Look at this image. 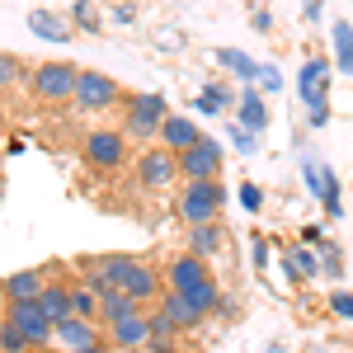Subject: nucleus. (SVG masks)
<instances>
[{
  "label": "nucleus",
  "mask_w": 353,
  "mask_h": 353,
  "mask_svg": "<svg viewBox=\"0 0 353 353\" xmlns=\"http://www.w3.org/2000/svg\"><path fill=\"white\" fill-rule=\"evenodd\" d=\"M226 203H231V193H226L221 179H184V184L174 189V217L184 221V226L221 221Z\"/></svg>",
  "instance_id": "nucleus-1"
},
{
  "label": "nucleus",
  "mask_w": 353,
  "mask_h": 353,
  "mask_svg": "<svg viewBox=\"0 0 353 353\" xmlns=\"http://www.w3.org/2000/svg\"><path fill=\"white\" fill-rule=\"evenodd\" d=\"M165 118H170V99H165L161 90H132L123 99V123L118 128H123L128 141H156Z\"/></svg>",
  "instance_id": "nucleus-2"
},
{
  "label": "nucleus",
  "mask_w": 353,
  "mask_h": 353,
  "mask_svg": "<svg viewBox=\"0 0 353 353\" xmlns=\"http://www.w3.org/2000/svg\"><path fill=\"white\" fill-rule=\"evenodd\" d=\"M76 81H81V66H71V61H43L28 71V90L38 104H71Z\"/></svg>",
  "instance_id": "nucleus-3"
},
{
  "label": "nucleus",
  "mask_w": 353,
  "mask_h": 353,
  "mask_svg": "<svg viewBox=\"0 0 353 353\" xmlns=\"http://www.w3.org/2000/svg\"><path fill=\"white\" fill-rule=\"evenodd\" d=\"M128 137H123V128H90L85 132V146L81 156L90 170H99V174H118L123 165H128Z\"/></svg>",
  "instance_id": "nucleus-4"
},
{
  "label": "nucleus",
  "mask_w": 353,
  "mask_h": 353,
  "mask_svg": "<svg viewBox=\"0 0 353 353\" xmlns=\"http://www.w3.org/2000/svg\"><path fill=\"white\" fill-rule=\"evenodd\" d=\"M137 184L146 193H174L184 179H179V156L165 151L161 141H151L141 156H137Z\"/></svg>",
  "instance_id": "nucleus-5"
},
{
  "label": "nucleus",
  "mask_w": 353,
  "mask_h": 353,
  "mask_svg": "<svg viewBox=\"0 0 353 353\" xmlns=\"http://www.w3.org/2000/svg\"><path fill=\"white\" fill-rule=\"evenodd\" d=\"M81 113H109V109H123V85L104 76V71H90L85 66L81 81H76V99H71Z\"/></svg>",
  "instance_id": "nucleus-6"
},
{
  "label": "nucleus",
  "mask_w": 353,
  "mask_h": 353,
  "mask_svg": "<svg viewBox=\"0 0 353 353\" xmlns=\"http://www.w3.org/2000/svg\"><path fill=\"white\" fill-rule=\"evenodd\" d=\"M278 273H283L292 288H311V283L321 278V254H316L311 245H301V241H288L278 250Z\"/></svg>",
  "instance_id": "nucleus-7"
},
{
  "label": "nucleus",
  "mask_w": 353,
  "mask_h": 353,
  "mask_svg": "<svg viewBox=\"0 0 353 353\" xmlns=\"http://www.w3.org/2000/svg\"><path fill=\"white\" fill-rule=\"evenodd\" d=\"M179 179H221V146H217V137L203 132V141H193L189 151H179Z\"/></svg>",
  "instance_id": "nucleus-8"
},
{
  "label": "nucleus",
  "mask_w": 353,
  "mask_h": 353,
  "mask_svg": "<svg viewBox=\"0 0 353 353\" xmlns=\"http://www.w3.org/2000/svg\"><path fill=\"white\" fill-rule=\"evenodd\" d=\"M184 250L208 259V264H221L226 250H231V231L221 221H203V226H184Z\"/></svg>",
  "instance_id": "nucleus-9"
},
{
  "label": "nucleus",
  "mask_w": 353,
  "mask_h": 353,
  "mask_svg": "<svg viewBox=\"0 0 353 353\" xmlns=\"http://www.w3.org/2000/svg\"><path fill=\"white\" fill-rule=\"evenodd\" d=\"M123 292L137 301V306H156L165 297V273L156 259H132V273H128V283H123Z\"/></svg>",
  "instance_id": "nucleus-10"
},
{
  "label": "nucleus",
  "mask_w": 353,
  "mask_h": 353,
  "mask_svg": "<svg viewBox=\"0 0 353 353\" xmlns=\"http://www.w3.org/2000/svg\"><path fill=\"white\" fill-rule=\"evenodd\" d=\"M165 292H189L193 283H203V278H212V264L208 259H198V254H189V250H174L170 259H165Z\"/></svg>",
  "instance_id": "nucleus-11"
},
{
  "label": "nucleus",
  "mask_w": 353,
  "mask_h": 353,
  "mask_svg": "<svg viewBox=\"0 0 353 353\" xmlns=\"http://www.w3.org/2000/svg\"><path fill=\"white\" fill-rule=\"evenodd\" d=\"M330 71H334V61L330 57H306L297 71V99L306 109H316V104H325L330 99Z\"/></svg>",
  "instance_id": "nucleus-12"
},
{
  "label": "nucleus",
  "mask_w": 353,
  "mask_h": 353,
  "mask_svg": "<svg viewBox=\"0 0 353 353\" xmlns=\"http://www.w3.org/2000/svg\"><path fill=\"white\" fill-rule=\"evenodd\" d=\"M14 325L24 330V339L33 349H52V321L43 316V306L38 301H10V311H5Z\"/></svg>",
  "instance_id": "nucleus-13"
},
{
  "label": "nucleus",
  "mask_w": 353,
  "mask_h": 353,
  "mask_svg": "<svg viewBox=\"0 0 353 353\" xmlns=\"http://www.w3.org/2000/svg\"><path fill=\"white\" fill-rule=\"evenodd\" d=\"M99 339H104V325H99V321H81V316H71V321L52 325V349H61V353L90 349V344H99Z\"/></svg>",
  "instance_id": "nucleus-14"
},
{
  "label": "nucleus",
  "mask_w": 353,
  "mask_h": 353,
  "mask_svg": "<svg viewBox=\"0 0 353 353\" xmlns=\"http://www.w3.org/2000/svg\"><path fill=\"white\" fill-rule=\"evenodd\" d=\"M269 99H264V90L259 85H241V94H236V128L245 132H264L269 128Z\"/></svg>",
  "instance_id": "nucleus-15"
},
{
  "label": "nucleus",
  "mask_w": 353,
  "mask_h": 353,
  "mask_svg": "<svg viewBox=\"0 0 353 353\" xmlns=\"http://www.w3.org/2000/svg\"><path fill=\"white\" fill-rule=\"evenodd\" d=\"M104 339H109L113 349H146V339H151V325H146V306H137L132 316L113 321V325L104 330Z\"/></svg>",
  "instance_id": "nucleus-16"
},
{
  "label": "nucleus",
  "mask_w": 353,
  "mask_h": 353,
  "mask_svg": "<svg viewBox=\"0 0 353 353\" xmlns=\"http://www.w3.org/2000/svg\"><path fill=\"white\" fill-rule=\"evenodd\" d=\"M236 94H241V85H231V81H203V90L193 94V113L217 118V113L236 109Z\"/></svg>",
  "instance_id": "nucleus-17"
},
{
  "label": "nucleus",
  "mask_w": 353,
  "mask_h": 353,
  "mask_svg": "<svg viewBox=\"0 0 353 353\" xmlns=\"http://www.w3.org/2000/svg\"><path fill=\"white\" fill-rule=\"evenodd\" d=\"M48 283H52V273H48V269H14L10 278H0L5 301H38Z\"/></svg>",
  "instance_id": "nucleus-18"
},
{
  "label": "nucleus",
  "mask_w": 353,
  "mask_h": 353,
  "mask_svg": "<svg viewBox=\"0 0 353 353\" xmlns=\"http://www.w3.org/2000/svg\"><path fill=\"white\" fill-rule=\"evenodd\" d=\"M156 141H161L165 151H174V156H179V151H189L193 141H203V128H198V118H189V113H170Z\"/></svg>",
  "instance_id": "nucleus-19"
},
{
  "label": "nucleus",
  "mask_w": 353,
  "mask_h": 353,
  "mask_svg": "<svg viewBox=\"0 0 353 353\" xmlns=\"http://www.w3.org/2000/svg\"><path fill=\"white\" fill-rule=\"evenodd\" d=\"M28 33L43 43H66L76 28H71V14H61V10H28Z\"/></svg>",
  "instance_id": "nucleus-20"
},
{
  "label": "nucleus",
  "mask_w": 353,
  "mask_h": 353,
  "mask_svg": "<svg viewBox=\"0 0 353 353\" xmlns=\"http://www.w3.org/2000/svg\"><path fill=\"white\" fill-rule=\"evenodd\" d=\"M156 306H161L165 316L174 321V330H179V334H193V330H203V321H208V316H203V311H198L184 292H165Z\"/></svg>",
  "instance_id": "nucleus-21"
},
{
  "label": "nucleus",
  "mask_w": 353,
  "mask_h": 353,
  "mask_svg": "<svg viewBox=\"0 0 353 353\" xmlns=\"http://www.w3.org/2000/svg\"><path fill=\"white\" fill-rule=\"evenodd\" d=\"M38 306H43V316H48L52 325H61V321H71V283H61V278H52V283L43 288V297H38Z\"/></svg>",
  "instance_id": "nucleus-22"
},
{
  "label": "nucleus",
  "mask_w": 353,
  "mask_h": 353,
  "mask_svg": "<svg viewBox=\"0 0 353 353\" xmlns=\"http://www.w3.org/2000/svg\"><path fill=\"white\" fill-rule=\"evenodd\" d=\"M217 66H221V71H231L241 85L259 81V61H254V57H245V52H236V48H217Z\"/></svg>",
  "instance_id": "nucleus-23"
},
{
  "label": "nucleus",
  "mask_w": 353,
  "mask_h": 353,
  "mask_svg": "<svg viewBox=\"0 0 353 353\" xmlns=\"http://www.w3.org/2000/svg\"><path fill=\"white\" fill-rule=\"evenodd\" d=\"M137 301L123 292V288H109V292H99V325L109 330L113 321H123V316H132Z\"/></svg>",
  "instance_id": "nucleus-24"
},
{
  "label": "nucleus",
  "mask_w": 353,
  "mask_h": 353,
  "mask_svg": "<svg viewBox=\"0 0 353 353\" xmlns=\"http://www.w3.org/2000/svg\"><path fill=\"white\" fill-rule=\"evenodd\" d=\"M330 43H334V71H344V76H353V24L349 19H339V24L330 28Z\"/></svg>",
  "instance_id": "nucleus-25"
},
{
  "label": "nucleus",
  "mask_w": 353,
  "mask_h": 353,
  "mask_svg": "<svg viewBox=\"0 0 353 353\" xmlns=\"http://www.w3.org/2000/svg\"><path fill=\"white\" fill-rule=\"evenodd\" d=\"M66 14H71V28L76 33H99L104 28V5L99 0H76Z\"/></svg>",
  "instance_id": "nucleus-26"
},
{
  "label": "nucleus",
  "mask_w": 353,
  "mask_h": 353,
  "mask_svg": "<svg viewBox=\"0 0 353 353\" xmlns=\"http://www.w3.org/2000/svg\"><path fill=\"white\" fill-rule=\"evenodd\" d=\"M71 316H81V321H99V292H94L85 278L71 283Z\"/></svg>",
  "instance_id": "nucleus-27"
},
{
  "label": "nucleus",
  "mask_w": 353,
  "mask_h": 353,
  "mask_svg": "<svg viewBox=\"0 0 353 353\" xmlns=\"http://www.w3.org/2000/svg\"><path fill=\"white\" fill-rule=\"evenodd\" d=\"M184 297H189L193 306L203 311V316H212V311H217V301H221V278L212 273V278H203V283H193V288L184 292Z\"/></svg>",
  "instance_id": "nucleus-28"
},
{
  "label": "nucleus",
  "mask_w": 353,
  "mask_h": 353,
  "mask_svg": "<svg viewBox=\"0 0 353 353\" xmlns=\"http://www.w3.org/2000/svg\"><path fill=\"white\" fill-rule=\"evenodd\" d=\"M316 254H321V278H344V250L334 236H325L321 245H311Z\"/></svg>",
  "instance_id": "nucleus-29"
},
{
  "label": "nucleus",
  "mask_w": 353,
  "mask_h": 353,
  "mask_svg": "<svg viewBox=\"0 0 353 353\" xmlns=\"http://www.w3.org/2000/svg\"><path fill=\"white\" fill-rule=\"evenodd\" d=\"M330 311V321H339V325H353V292L349 288H334V292H325V301H321Z\"/></svg>",
  "instance_id": "nucleus-30"
},
{
  "label": "nucleus",
  "mask_w": 353,
  "mask_h": 353,
  "mask_svg": "<svg viewBox=\"0 0 353 353\" xmlns=\"http://www.w3.org/2000/svg\"><path fill=\"white\" fill-rule=\"evenodd\" d=\"M0 353H33V344L24 339V330L14 325L10 316H5V325H0Z\"/></svg>",
  "instance_id": "nucleus-31"
},
{
  "label": "nucleus",
  "mask_w": 353,
  "mask_h": 353,
  "mask_svg": "<svg viewBox=\"0 0 353 353\" xmlns=\"http://www.w3.org/2000/svg\"><path fill=\"white\" fill-rule=\"evenodd\" d=\"M269 259H273V241L264 231H254V236H250V264H254V273L269 269Z\"/></svg>",
  "instance_id": "nucleus-32"
},
{
  "label": "nucleus",
  "mask_w": 353,
  "mask_h": 353,
  "mask_svg": "<svg viewBox=\"0 0 353 353\" xmlns=\"http://www.w3.org/2000/svg\"><path fill=\"white\" fill-rule=\"evenodd\" d=\"M19 76H24V61H19L14 52H0V90L19 85Z\"/></svg>",
  "instance_id": "nucleus-33"
},
{
  "label": "nucleus",
  "mask_w": 353,
  "mask_h": 353,
  "mask_svg": "<svg viewBox=\"0 0 353 353\" xmlns=\"http://www.w3.org/2000/svg\"><path fill=\"white\" fill-rule=\"evenodd\" d=\"M236 198H241V208H245V212H264V189H259L254 179H245L241 189H236Z\"/></svg>",
  "instance_id": "nucleus-34"
},
{
  "label": "nucleus",
  "mask_w": 353,
  "mask_h": 353,
  "mask_svg": "<svg viewBox=\"0 0 353 353\" xmlns=\"http://www.w3.org/2000/svg\"><path fill=\"white\" fill-rule=\"evenodd\" d=\"M109 24L132 28L137 24V5H132V0H113V5H109Z\"/></svg>",
  "instance_id": "nucleus-35"
},
{
  "label": "nucleus",
  "mask_w": 353,
  "mask_h": 353,
  "mask_svg": "<svg viewBox=\"0 0 353 353\" xmlns=\"http://www.w3.org/2000/svg\"><path fill=\"white\" fill-rule=\"evenodd\" d=\"M231 146H236L241 156H254V151H259V132H245V128H231Z\"/></svg>",
  "instance_id": "nucleus-36"
},
{
  "label": "nucleus",
  "mask_w": 353,
  "mask_h": 353,
  "mask_svg": "<svg viewBox=\"0 0 353 353\" xmlns=\"http://www.w3.org/2000/svg\"><path fill=\"white\" fill-rule=\"evenodd\" d=\"M259 90H264V94H273V90H283V76H278V66H264V61H259Z\"/></svg>",
  "instance_id": "nucleus-37"
},
{
  "label": "nucleus",
  "mask_w": 353,
  "mask_h": 353,
  "mask_svg": "<svg viewBox=\"0 0 353 353\" xmlns=\"http://www.w3.org/2000/svg\"><path fill=\"white\" fill-rule=\"evenodd\" d=\"M212 316H217V321H236V316H241V301L231 297V292H221V301H217V311H212Z\"/></svg>",
  "instance_id": "nucleus-38"
},
{
  "label": "nucleus",
  "mask_w": 353,
  "mask_h": 353,
  "mask_svg": "<svg viewBox=\"0 0 353 353\" xmlns=\"http://www.w3.org/2000/svg\"><path fill=\"white\" fill-rule=\"evenodd\" d=\"M325 236H330L325 226H321V221H311V226H301V236H297V241H301V245H321Z\"/></svg>",
  "instance_id": "nucleus-39"
},
{
  "label": "nucleus",
  "mask_w": 353,
  "mask_h": 353,
  "mask_svg": "<svg viewBox=\"0 0 353 353\" xmlns=\"http://www.w3.org/2000/svg\"><path fill=\"white\" fill-rule=\"evenodd\" d=\"M330 113H334V109H330V99H325V104L306 109V123H311V128H325V123H330Z\"/></svg>",
  "instance_id": "nucleus-40"
},
{
  "label": "nucleus",
  "mask_w": 353,
  "mask_h": 353,
  "mask_svg": "<svg viewBox=\"0 0 353 353\" xmlns=\"http://www.w3.org/2000/svg\"><path fill=\"white\" fill-rule=\"evenodd\" d=\"M321 14H325V0H301V19L306 24H316Z\"/></svg>",
  "instance_id": "nucleus-41"
},
{
  "label": "nucleus",
  "mask_w": 353,
  "mask_h": 353,
  "mask_svg": "<svg viewBox=\"0 0 353 353\" xmlns=\"http://www.w3.org/2000/svg\"><path fill=\"white\" fill-rule=\"evenodd\" d=\"M250 24H254V33H273V14H269V10H254Z\"/></svg>",
  "instance_id": "nucleus-42"
},
{
  "label": "nucleus",
  "mask_w": 353,
  "mask_h": 353,
  "mask_svg": "<svg viewBox=\"0 0 353 353\" xmlns=\"http://www.w3.org/2000/svg\"><path fill=\"white\" fill-rule=\"evenodd\" d=\"M71 353H113L109 339H99V344H90V349H71Z\"/></svg>",
  "instance_id": "nucleus-43"
},
{
  "label": "nucleus",
  "mask_w": 353,
  "mask_h": 353,
  "mask_svg": "<svg viewBox=\"0 0 353 353\" xmlns=\"http://www.w3.org/2000/svg\"><path fill=\"white\" fill-rule=\"evenodd\" d=\"M0 311H10V301H5V288H0Z\"/></svg>",
  "instance_id": "nucleus-44"
},
{
  "label": "nucleus",
  "mask_w": 353,
  "mask_h": 353,
  "mask_svg": "<svg viewBox=\"0 0 353 353\" xmlns=\"http://www.w3.org/2000/svg\"><path fill=\"white\" fill-rule=\"evenodd\" d=\"M113 353H146V349H113Z\"/></svg>",
  "instance_id": "nucleus-45"
},
{
  "label": "nucleus",
  "mask_w": 353,
  "mask_h": 353,
  "mask_svg": "<svg viewBox=\"0 0 353 353\" xmlns=\"http://www.w3.org/2000/svg\"><path fill=\"white\" fill-rule=\"evenodd\" d=\"M33 353H61V349H33Z\"/></svg>",
  "instance_id": "nucleus-46"
}]
</instances>
